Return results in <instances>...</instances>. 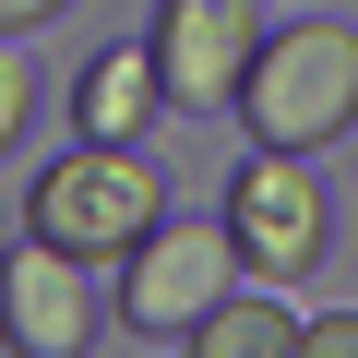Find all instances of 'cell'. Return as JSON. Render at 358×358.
Segmentation results:
<instances>
[{
  "mask_svg": "<svg viewBox=\"0 0 358 358\" xmlns=\"http://www.w3.org/2000/svg\"><path fill=\"white\" fill-rule=\"evenodd\" d=\"M251 287V263H239V239H227V215H155L131 251H120V299H108V322L120 334H143V346H179L215 299H239Z\"/></svg>",
  "mask_w": 358,
  "mask_h": 358,
  "instance_id": "3957f363",
  "label": "cell"
},
{
  "mask_svg": "<svg viewBox=\"0 0 358 358\" xmlns=\"http://www.w3.org/2000/svg\"><path fill=\"white\" fill-rule=\"evenodd\" d=\"M179 358H299V310H287V287H239V299H215L192 334H179Z\"/></svg>",
  "mask_w": 358,
  "mask_h": 358,
  "instance_id": "ba28073f",
  "label": "cell"
},
{
  "mask_svg": "<svg viewBox=\"0 0 358 358\" xmlns=\"http://www.w3.org/2000/svg\"><path fill=\"white\" fill-rule=\"evenodd\" d=\"M72 0H0V36H36V24H60Z\"/></svg>",
  "mask_w": 358,
  "mask_h": 358,
  "instance_id": "8fae6325",
  "label": "cell"
},
{
  "mask_svg": "<svg viewBox=\"0 0 358 358\" xmlns=\"http://www.w3.org/2000/svg\"><path fill=\"white\" fill-rule=\"evenodd\" d=\"M299 358H358V310H299Z\"/></svg>",
  "mask_w": 358,
  "mask_h": 358,
  "instance_id": "30bf717a",
  "label": "cell"
},
{
  "mask_svg": "<svg viewBox=\"0 0 358 358\" xmlns=\"http://www.w3.org/2000/svg\"><path fill=\"white\" fill-rule=\"evenodd\" d=\"M143 48H155L167 108H239L251 48H263V0H155Z\"/></svg>",
  "mask_w": 358,
  "mask_h": 358,
  "instance_id": "5b68a950",
  "label": "cell"
},
{
  "mask_svg": "<svg viewBox=\"0 0 358 358\" xmlns=\"http://www.w3.org/2000/svg\"><path fill=\"white\" fill-rule=\"evenodd\" d=\"M24 120H36V60H24V36H0V155L24 143Z\"/></svg>",
  "mask_w": 358,
  "mask_h": 358,
  "instance_id": "9c48e42d",
  "label": "cell"
},
{
  "mask_svg": "<svg viewBox=\"0 0 358 358\" xmlns=\"http://www.w3.org/2000/svg\"><path fill=\"white\" fill-rule=\"evenodd\" d=\"M72 120H84V143H143V131L167 120V84H155V48H143V36H120V48H108V60L84 72Z\"/></svg>",
  "mask_w": 358,
  "mask_h": 358,
  "instance_id": "52a82bcc",
  "label": "cell"
},
{
  "mask_svg": "<svg viewBox=\"0 0 358 358\" xmlns=\"http://www.w3.org/2000/svg\"><path fill=\"white\" fill-rule=\"evenodd\" d=\"M239 131L263 155H322L358 131V24H263L251 84H239Z\"/></svg>",
  "mask_w": 358,
  "mask_h": 358,
  "instance_id": "6da1fadb",
  "label": "cell"
},
{
  "mask_svg": "<svg viewBox=\"0 0 358 358\" xmlns=\"http://www.w3.org/2000/svg\"><path fill=\"white\" fill-rule=\"evenodd\" d=\"M84 275L96 263H72L48 239H0V346H13V358H84L96 322H108V299Z\"/></svg>",
  "mask_w": 358,
  "mask_h": 358,
  "instance_id": "8992f818",
  "label": "cell"
},
{
  "mask_svg": "<svg viewBox=\"0 0 358 358\" xmlns=\"http://www.w3.org/2000/svg\"><path fill=\"white\" fill-rule=\"evenodd\" d=\"M155 215H167V179H155L143 143H72L36 192H24V239H48V251H72V263H120Z\"/></svg>",
  "mask_w": 358,
  "mask_h": 358,
  "instance_id": "7a4b0ae2",
  "label": "cell"
},
{
  "mask_svg": "<svg viewBox=\"0 0 358 358\" xmlns=\"http://www.w3.org/2000/svg\"><path fill=\"white\" fill-rule=\"evenodd\" d=\"M227 239H239V263H251V287H299V275H322V251H334V215H322V179H310V155H239V179H227Z\"/></svg>",
  "mask_w": 358,
  "mask_h": 358,
  "instance_id": "277c9868",
  "label": "cell"
}]
</instances>
